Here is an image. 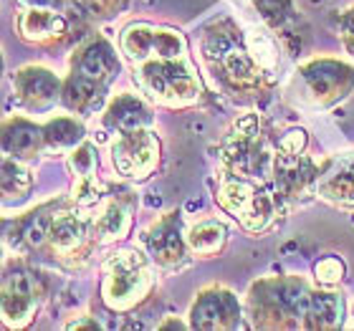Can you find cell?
I'll return each mask as SVG.
<instances>
[{
  "instance_id": "6da1fadb",
  "label": "cell",
  "mask_w": 354,
  "mask_h": 331,
  "mask_svg": "<svg viewBox=\"0 0 354 331\" xmlns=\"http://www.w3.org/2000/svg\"><path fill=\"white\" fill-rule=\"evenodd\" d=\"M203 53L215 68V76L221 74L223 84H228L230 88L251 91L261 86L263 68L253 61L245 38H241V30H236L230 23H215L213 28H207L203 38Z\"/></svg>"
},
{
  "instance_id": "7a4b0ae2",
  "label": "cell",
  "mask_w": 354,
  "mask_h": 331,
  "mask_svg": "<svg viewBox=\"0 0 354 331\" xmlns=\"http://www.w3.org/2000/svg\"><path fill=\"white\" fill-rule=\"evenodd\" d=\"M152 273L147 261L137 250H119L104 263L102 296L104 303L114 311H127L149 294Z\"/></svg>"
},
{
  "instance_id": "3957f363",
  "label": "cell",
  "mask_w": 354,
  "mask_h": 331,
  "mask_svg": "<svg viewBox=\"0 0 354 331\" xmlns=\"http://www.w3.org/2000/svg\"><path fill=\"white\" fill-rule=\"evenodd\" d=\"M215 200L221 202L225 213H230L245 230H253V233L268 228L273 218L279 215V200L271 192L263 190L256 180L230 175V172L223 175Z\"/></svg>"
},
{
  "instance_id": "277c9868",
  "label": "cell",
  "mask_w": 354,
  "mask_h": 331,
  "mask_svg": "<svg viewBox=\"0 0 354 331\" xmlns=\"http://www.w3.org/2000/svg\"><path fill=\"white\" fill-rule=\"evenodd\" d=\"M223 164L225 172L238 177H248V180H266V175H271L276 157L266 147V137L261 132L259 119L256 117H243L241 122L233 124L228 137L223 140Z\"/></svg>"
},
{
  "instance_id": "5b68a950",
  "label": "cell",
  "mask_w": 354,
  "mask_h": 331,
  "mask_svg": "<svg viewBox=\"0 0 354 331\" xmlns=\"http://www.w3.org/2000/svg\"><path fill=\"white\" fill-rule=\"evenodd\" d=\"M137 82L152 99L167 106H187L200 96V82L183 59L145 61L137 68Z\"/></svg>"
},
{
  "instance_id": "8992f818",
  "label": "cell",
  "mask_w": 354,
  "mask_h": 331,
  "mask_svg": "<svg viewBox=\"0 0 354 331\" xmlns=\"http://www.w3.org/2000/svg\"><path fill=\"white\" fill-rule=\"evenodd\" d=\"M122 51L134 61H177L185 56L183 36L172 28H160L149 23H134L122 33Z\"/></svg>"
},
{
  "instance_id": "52a82bcc",
  "label": "cell",
  "mask_w": 354,
  "mask_h": 331,
  "mask_svg": "<svg viewBox=\"0 0 354 331\" xmlns=\"http://www.w3.org/2000/svg\"><path fill=\"white\" fill-rule=\"evenodd\" d=\"M46 299L44 281L28 268H10L3 278V319L8 326H26Z\"/></svg>"
},
{
  "instance_id": "ba28073f",
  "label": "cell",
  "mask_w": 354,
  "mask_h": 331,
  "mask_svg": "<svg viewBox=\"0 0 354 331\" xmlns=\"http://www.w3.org/2000/svg\"><path fill=\"white\" fill-rule=\"evenodd\" d=\"M299 79L306 88V99H311L314 106H329L337 99L347 96L354 86V71L339 61L332 59H314L299 68Z\"/></svg>"
},
{
  "instance_id": "9c48e42d",
  "label": "cell",
  "mask_w": 354,
  "mask_h": 331,
  "mask_svg": "<svg viewBox=\"0 0 354 331\" xmlns=\"http://www.w3.org/2000/svg\"><path fill=\"white\" fill-rule=\"evenodd\" d=\"M111 162L122 177L129 180H145L155 172L160 164V140L155 132L140 129V132L119 134L111 144Z\"/></svg>"
},
{
  "instance_id": "30bf717a",
  "label": "cell",
  "mask_w": 354,
  "mask_h": 331,
  "mask_svg": "<svg viewBox=\"0 0 354 331\" xmlns=\"http://www.w3.org/2000/svg\"><path fill=\"white\" fill-rule=\"evenodd\" d=\"M241 321V303L228 288H207L190 309V326L195 329H233Z\"/></svg>"
},
{
  "instance_id": "8fae6325",
  "label": "cell",
  "mask_w": 354,
  "mask_h": 331,
  "mask_svg": "<svg viewBox=\"0 0 354 331\" xmlns=\"http://www.w3.org/2000/svg\"><path fill=\"white\" fill-rule=\"evenodd\" d=\"M145 243L149 248V256L162 268L175 271L187 263V250H185L187 240L180 238V215L177 213L165 215L157 223H152V228L145 233Z\"/></svg>"
},
{
  "instance_id": "7c38bea8",
  "label": "cell",
  "mask_w": 354,
  "mask_h": 331,
  "mask_svg": "<svg viewBox=\"0 0 354 331\" xmlns=\"http://www.w3.org/2000/svg\"><path fill=\"white\" fill-rule=\"evenodd\" d=\"M71 74L99 86H109L119 74V59L104 38H91L74 53L71 59Z\"/></svg>"
},
{
  "instance_id": "4fadbf2b",
  "label": "cell",
  "mask_w": 354,
  "mask_h": 331,
  "mask_svg": "<svg viewBox=\"0 0 354 331\" xmlns=\"http://www.w3.org/2000/svg\"><path fill=\"white\" fill-rule=\"evenodd\" d=\"M15 94L28 109H48L64 94L61 79L44 66H26L13 79Z\"/></svg>"
},
{
  "instance_id": "5bb4252c",
  "label": "cell",
  "mask_w": 354,
  "mask_h": 331,
  "mask_svg": "<svg viewBox=\"0 0 354 331\" xmlns=\"http://www.w3.org/2000/svg\"><path fill=\"white\" fill-rule=\"evenodd\" d=\"M273 175H276V187L283 198H301L309 192L311 185L319 182V169L314 167L309 157L304 155H281V152H276Z\"/></svg>"
},
{
  "instance_id": "9a60e30c",
  "label": "cell",
  "mask_w": 354,
  "mask_h": 331,
  "mask_svg": "<svg viewBox=\"0 0 354 331\" xmlns=\"http://www.w3.org/2000/svg\"><path fill=\"white\" fill-rule=\"evenodd\" d=\"M152 124V111L147 109V104L142 102L140 96L119 94L117 99H111L106 111H104V126L117 134H129L147 129Z\"/></svg>"
},
{
  "instance_id": "2e32d148",
  "label": "cell",
  "mask_w": 354,
  "mask_h": 331,
  "mask_svg": "<svg viewBox=\"0 0 354 331\" xmlns=\"http://www.w3.org/2000/svg\"><path fill=\"white\" fill-rule=\"evenodd\" d=\"M48 243L59 258H76L86 253L88 230L86 223L79 220L74 213H53L51 228H48Z\"/></svg>"
},
{
  "instance_id": "e0dca14e",
  "label": "cell",
  "mask_w": 354,
  "mask_h": 331,
  "mask_svg": "<svg viewBox=\"0 0 354 331\" xmlns=\"http://www.w3.org/2000/svg\"><path fill=\"white\" fill-rule=\"evenodd\" d=\"M18 36L30 44H48L66 36V18L51 8H28L15 21Z\"/></svg>"
},
{
  "instance_id": "ac0fdd59",
  "label": "cell",
  "mask_w": 354,
  "mask_h": 331,
  "mask_svg": "<svg viewBox=\"0 0 354 331\" xmlns=\"http://www.w3.org/2000/svg\"><path fill=\"white\" fill-rule=\"evenodd\" d=\"M3 147L8 157H21L30 160L41 149H46L44 126L30 124L28 119H8L3 129Z\"/></svg>"
},
{
  "instance_id": "d6986e66",
  "label": "cell",
  "mask_w": 354,
  "mask_h": 331,
  "mask_svg": "<svg viewBox=\"0 0 354 331\" xmlns=\"http://www.w3.org/2000/svg\"><path fill=\"white\" fill-rule=\"evenodd\" d=\"M344 319V301L332 291H314L304 329H337Z\"/></svg>"
},
{
  "instance_id": "ffe728a7",
  "label": "cell",
  "mask_w": 354,
  "mask_h": 331,
  "mask_svg": "<svg viewBox=\"0 0 354 331\" xmlns=\"http://www.w3.org/2000/svg\"><path fill=\"white\" fill-rule=\"evenodd\" d=\"M132 228V215H129V205L124 200H109L106 205L102 207V215L94 218V230L102 243H111V240H119L124 238Z\"/></svg>"
},
{
  "instance_id": "44dd1931",
  "label": "cell",
  "mask_w": 354,
  "mask_h": 331,
  "mask_svg": "<svg viewBox=\"0 0 354 331\" xmlns=\"http://www.w3.org/2000/svg\"><path fill=\"white\" fill-rule=\"evenodd\" d=\"M187 248L200 258L218 256L228 240V228L218 220H203L187 230Z\"/></svg>"
},
{
  "instance_id": "7402d4cb",
  "label": "cell",
  "mask_w": 354,
  "mask_h": 331,
  "mask_svg": "<svg viewBox=\"0 0 354 331\" xmlns=\"http://www.w3.org/2000/svg\"><path fill=\"white\" fill-rule=\"evenodd\" d=\"M46 149H76L84 142V124L76 117H56L44 124Z\"/></svg>"
},
{
  "instance_id": "603a6c76",
  "label": "cell",
  "mask_w": 354,
  "mask_h": 331,
  "mask_svg": "<svg viewBox=\"0 0 354 331\" xmlns=\"http://www.w3.org/2000/svg\"><path fill=\"white\" fill-rule=\"evenodd\" d=\"M243 38L245 46H248V53L263 68V74H273L279 68V44H276V38L268 30L256 28V26H248L243 30Z\"/></svg>"
},
{
  "instance_id": "cb8c5ba5",
  "label": "cell",
  "mask_w": 354,
  "mask_h": 331,
  "mask_svg": "<svg viewBox=\"0 0 354 331\" xmlns=\"http://www.w3.org/2000/svg\"><path fill=\"white\" fill-rule=\"evenodd\" d=\"M319 195L334 202H354V162H349L339 172H332L319 180Z\"/></svg>"
},
{
  "instance_id": "d4e9b609",
  "label": "cell",
  "mask_w": 354,
  "mask_h": 331,
  "mask_svg": "<svg viewBox=\"0 0 354 331\" xmlns=\"http://www.w3.org/2000/svg\"><path fill=\"white\" fill-rule=\"evenodd\" d=\"M261 13V21L273 30H286L296 21V10L291 0H251Z\"/></svg>"
},
{
  "instance_id": "484cf974",
  "label": "cell",
  "mask_w": 354,
  "mask_h": 331,
  "mask_svg": "<svg viewBox=\"0 0 354 331\" xmlns=\"http://www.w3.org/2000/svg\"><path fill=\"white\" fill-rule=\"evenodd\" d=\"M33 187V180H30L28 169L23 167L21 162H13L10 157L6 155V162H3V195L8 200L10 198H26Z\"/></svg>"
},
{
  "instance_id": "4316f807",
  "label": "cell",
  "mask_w": 354,
  "mask_h": 331,
  "mask_svg": "<svg viewBox=\"0 0 354 331\" xmlns=\"http://www.w3.org/2000/svg\"><path fill=\"white\" fill-rule=\"evenodd\" d=\"M314 273H317V281L322 286H334V283H339L342 276H344V263H342L339 258L326 256L314 265Z\"/></svg>"
},
{
  "instance_id": "83f0119b",
  "label": "cell",
  "mask_w": 354,
  "mask_h": 331,
  "mask_svg": "<svg viewBox=\"0 0 354 331\" xmlns=\"http://www.w3.org/2000/svg\"><path fill=\"white\" fill-rule=\"evenodd\" d=\"M96 149L91 144H82L71 152V167H74L76 175H94L96 172Z\"/></svg>"
},
{
  "instance_id": "f1b7e54d",
  "label": "cell",
  "mask_w": 354,
  "mask_h": 331,
  "mask_svg": "<svg viewBox=\"0 0 354 331\" xmlns=\"http://www.w3.org/2000/svg\"><path fill=\"white\" fill-rule=\"evenodd\" d=\"M304 147H306V132L304 129H291L279 140L281 155H301Z\"/></svg>"
},
{
  "instance_id": "f546056e",
  "label": "cell",
  "mask_w": 354,
  "mask_h": 331,
  "mask_svg": "<svg viewBox=\"0 0 354 331\" xmlns=\"http://www.w3.org/2000/svg\"><path fill=\"white\" fill-rule=\"evenodd\" d=\"M342 38H344V44H347V48L354 56V10L344 18V23H342Z\"/></svg>"
},
{
  "instance_id": "4dcf8cb0",
  "label": "cell",
  "mask_w": 354,
  "mask_h": 331,
  "mask_svg": "<svg viewBox=\"0 0 354 331\" xmlns=\"http://www.w3.org/2000/svg\"><path fill=\"white\" fill-rule=\"evenodd\" d=\"M18 3L28 8H51V6H56L59 0H18Z\"/></svg>"
}]
</instances>
